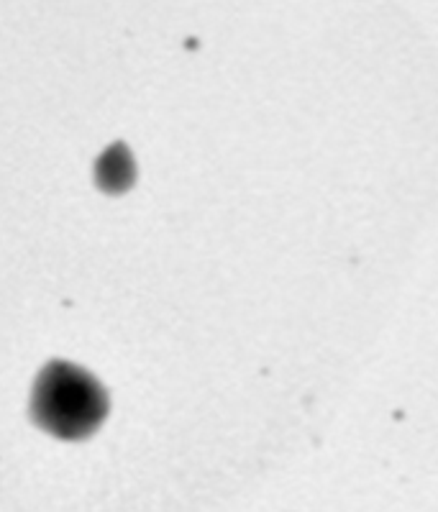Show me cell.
Masks as SVG:
<instances>
[{"instance_id": "2", "label": "cell", "mask_w": 438, "mask_h": 512, "mask_svg": "<svg viewBox=\"0 0 438 512\" xmlns=\"http://www.w3.org/2000/svg\"><path fill=\"white\" fill-rule=\"evenodd\" d=\"M136 182V162L134 154L126 144L108 146L95 162V185L106 195H123L129 192Z\"/></svg>"}, {"instance_id": "1", "label": "cell", "mask_w": 438, "mask_h": 512, "mask_svg": "<svg viewBox=\"0 0 438 512\" xmlns=\"http://www.w3.org/2000/svg\"><path fill=\"white\" fill-rule=\"evenodd\" d=\"M103 384L70 361H49L31 392V418L41 431L62 441H82L98 431L108 415Z\"/></svg>"}]
</instances>
